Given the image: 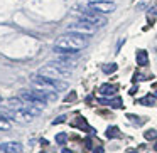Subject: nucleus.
<instances>
[{"instance_id": "39448f33", "label": "nucleus", "mask_w": 157, "mask_h": 153, "mask_svg": "<svg viewBox=\"0 0 157 153\" xmlns=\"http://www.w3.org/2000/svg\"><path fill=\"white\" fill-rule=\"evenodd\" d=\"M88 9L103 15V14H112L117 9V5L113 4V2H91V4L88 5Z\"/></svg>"}, {"instance_id": "423d86ee", "label": "nucleus", "mask_w": 157, "mask_h": 153, "mask_svg": "<svg viewBox=\"0 0 157 153\" xmlns=\"http://www.w3.org/2000/svg\"><path fill=\"white\" fill-rule=\"evenodd\" d=\"M0 150L4 153H21L22 151V145L19 141H7L0 145Z\"/></svg>"}, {"instance_id": "4be33fe9", "label": "nucleus", "mask_w": 157, "mask_h": 153, "mask_svg": "<svg viewBox=\"0 0 157 153\" xmlns=\"http://www.w3.org/2000/svg\"><path fill=\"white\" fill-rule=\"evenodd\" d=\"M103 151H105V150H103L101 146H98V148H96V150H95V151H93V153H103Z\"/></svg>"}, {"instance_id": "aec40b11", "label": "nucleus", "mask_w": 157, "mask_h": 153, "mask_svg": "<svg viewBox=\"0 0 157 153\" xmlns=\"http://www.w3.org/2000/svg\"><path fill=\"white\" fill-rule=\"evenodd\" d=\"M149 15H150V17H155V15H157V5H154V7H152V9H150V12H149Z\"/></svg>"}, {"instance_id": "9d476101", "label": "nucleus", "mask_w": 157, "mask_h": 153, "mask_svg": "<svg viewBox=\"0 0 157 153\" xmlns=\"http://www.w3.org/2000/svg\"><path fill=\"white\" fill-rule=\"evenodd\" d=\"M135 59H137V64L139 66H147L149 64V54H147V51H137V56H135Z\"/></svg>"}, {"instance_id": "dca6fc26", "label": "nucleus", "mask_w": 157, "mask_h": 153, "mask_svg": "<svg viewBox=\"0 0 157 153\" xmlns=\"http://www.w3.org/2000/svg\"><path fill=\"white\" fill-rule=\"evenodd\" d=\"M144 136H145V140H157V129H147Z\"/></svg>"}, {"instance_id": "20e7f679", "label": "nucleus", "mask_w": 157, "mask_h": 153, "mask_svg": "<svg viewBox=\"0 0 157 153\" xmlns=\"http://www.w3.org/2000/svg\"><path fill=\"white\" fill-rule=\"evenodd\" d=\"M66 31L71 32V34H79V35H93L96 32V27H93V25L79 20V22H75V24L68 25Z\"/></svg>"}, {"instance_id": "1a4fd4ad", "label": "nucleus", "mask_w": 157, "mask_h": 153, "mask_svg": "<svg viewBox=\"0 0 157 153\" xmlns=\"http://www.w3.org/2000/svg\"><path fill=\"white\" fill-rule=\"evenodd\" d=\"M98 93L101 96H113L117 93V86H113V84H101L100 86V89H98Z\"/></svg>"}, {"instance_id": "0eeeda50", "label": "nucleus", "mask_w": 157, "mask_h": 153, "mask_svg": "<svg viewBox=\"0 0 157 153\" xmlns=\"http://www.w3.org/2000/svg\"><path fill=\"white\" fill-rule=\"evenodd\" d=\"M32 119H34V116L29 115L27 111H24V109L14 111V121H17V123H31Z\"/></svg>"}, {"instance_id": "bb28decb", "label": "nucleus", "mask_w": 157, "mask_h": 153, "mask_svg": "<svg viewBox=\"0 0 157 153\" xmlns=\"http://www.w3.org/2000/svg\"><path fill=\"white\" fill-rule=\"evenodd\" d=\"M0 103H2V96H0Z\"/></svg>"}, {"instance_id": "393cba45", "label": "nucleus", "mask_w": 157, "mask_h": 153, "mask_svg": "<svg viewBox=\"0 0 157 153\" xmlns=\"http://www.w3.org/2000/svg\"><path fill=\"white\" fill-rule=\"evenodd\" d=\"M127 153H137V151H135V150H130V151H127Z\"/></svg>"}, {"instance_id": "f3484780", "label": "nucleus", "mask_w": 157, "mask_h": 153, "mask_svg": "<svg viewBox=\"0 0 157 153\" xmlns=\"http://www.w3.org/2000/svg\"><path fill=\"white\" fill-rule=\"evenodd\" d=\"M66 140H68V135H66V133H58V135H56V141H58L59 145H64Z\"/></svg>"}, {"instance_id": "9b49d317", "label": "nucleus", "mask_w": 157, "mask_h": 153, "mask_svg": "<svg viewBox=\"0 0 157 153\" xmlns=\"http://www.w3.org/2000/svg\"><path fill=\"white\" fill-rule=\"evenodd\" d=\"M100 104H106V106H112V108H122V99L120 98H115V99H105V98H101L100 99Z\"/></svg>"}, {"instance_id": "f257e3e1", "label": "nucleus", "mask_w": 157, "mask_h": 153, "mask_svg": "<svg viewBox=\"0 0 157 153\" xmlns=\"http://www.w3.org/2000/svg\"><path fill=\"white\" fill-rule=\"evenodd\" d=\"M86 46H88V39H86V35H79V34H71V32H68V34L61 35V37L56 41L54 51H56V54H59V52H69V54H75V52L85 49Z\"/></svg>"}, {"instance_id": "412c9836", "label": "nucleus", "mask_w": 157, "mask_h": 153, "mask_svg": "<svg viewBox=\"0 0 157 153\" xmlns=\"http://www.w3.org/2000/svg\"><path fill=\"white\" fill-rule=\"evenodd\" d=\"M75 99H76V94H75V93H71V94L66 98V103H71V101H75Z\"/></svg>"}, {"instance_id": "5701e85b", "label": "nucleus", "mask_w": 157, "mask_h": 153, "mask_svg": "<svg viewBox=\"0 0 157 153\" xmlns=\"http://www.w3.org/2000/svg\"><path fill=\"white\" fill-rule=\"evenodd\" d=\"M90 4H91V2H113V0H88Z\"/></svg>"}, {"instance_id": "f03ea898", "label": "nucleus", "mask_w": 157, "mask_h": 153, "mask_svg": "<svg viewBox=\"0 0 157 153\" xmlns=\"http://www.w3.org/2000/svg\"><path fill=\"white\" fill-rule=\"evenodd\" d=\"M39 76H44V78H52V79H66L71 76V71L64 67H59V66H54L52 62L42 66L39 69Z\"/></svg>"}, {"instance_id": "f8f14e48", "label": "nucleus", "mask_w": 157, "mask_h": 153, "mask_svg": "<svg viewBox=\"0 0 157 153\" xmlns=\"http://www.w3.org/2000/svg\"><path fill=\"white\" fill-rule=\"evenodd\" d=\"M139 104H144V106H154V104H155V96H154V94H147V96H144L142 99H139Z\"/></svg>"}, {"instance_id": "b1692460", "label": "nucleus", "mask_w": 157, "mask_h": 153, "mask_svg": "<svg viewBox=\"0 0 157 153\" xmlns=\"http://www.w3.org/2000/svg\"><path fill=\"white\" fill-rule=\"evenodd\" d=\"M61 153H73V151H71V150H68V148H63Z\"/></svg>"}, {"instance_id": "7ed1b4c3", "label": "nucleus", "mask_w": 157, "mask_h": 153, "mask_svg": "<svg viewBox=\"0 0 157 153\" xmlns=\"http://www.w3.org/2000/svg\"><path fill=\"white\" fill-rule=\"evenodd\" d=\"M79 19L86 24L93 25V27H103L106 24V17H103L101 14H98L95 10H83L79 14Z\"/></svg>"}, {"instance_id": "a878e982", "label": "nucleus", "mask_w": 157, "mask_h": 153, "mask_svg": "<svg viewBox=\"0 0 157 153\" xmlns=\"http://www.w3.org/2000/svg\"><path fill=\"white\" fill-rule=\"evenodd\" d=\"M154 148H155V151H157V143H155V145H154Z\"/></svg>"}, {"instance_id": "a211bd4d", "label": "nucleus", "mask_w": 157, "mask_h": 153, "mask_svg": "<svg viewBox=\"0 0 157 153\" xmlns=\"http://www.w3.org/2000/svg\"><path fill=\"white\" fill-rule=\"evenodd\" d=\"M9 126H10V125H9L7 119H2V118H0V129H7Z\"/></svg>"}, {"instance_id": "6ab92c4d", "label": "nucleus", "mask_w": 157, "mask_h": 153, "mask_svg": "<svg viewBox=\"0 0 157 153\" xmlns=\"http://www.w3.org/2000/svg\"><path fill=\"white\" fill-rule=\"evenodd\" d=\"M63 121H66V116H58V118L52 121V125H59V123H63Z\"/></svg>"}, {"instance_id": "2eb2a0df", "label": "nucleus", "mask_w": 157, "mask_h": 153, "mask_svg": "<svg viewBox=\"0 0 157 153\" xmlns=\"http://www.w3.org/2000/svg\"><path fill=\"white\" fill-rule=\"evenodd\" d=\"M73 125H75V126H81L83 129H88V131H91V129H90V126L86 125L85 118H81V116H79V119H76V121H73Z\"/></svg>"}, {"instance_id": "ddd939ff", "label": "nucleus", "mask_w": 157, "mask_h": 153, "mask_svg": "<svg viewBox=\"0 0 157 153\" xmlns=\"http://www.w3.org/2000/svg\"><path fill=\"white\" fill-rule=\"evenodd\" d=\"M106 138H118L120 136V131H118V128L117 126H110L108 129H106Z\"/></svg>"}, {"instance_id": "6e6552de", "label": "nucleus", "mask_w": 157, "mask_h": 153, "mask_svg": "<svg viewBox=\"0 0 157 153\" xmlns=\"http://www.w3.org/2000/svg\"><path fill=\"white\" fill-rule=\"evenodd\" d=\"M7 108L10 111H21V109H24V101L21 98H10L7 101Z\"/></svg>"}, {"instance_id": "4468645a", "label": "nucleus", "mask_w": 157, "mask_h": 153, "mask_svg": "<svg viewBox=\"0 0 157 153\" xmlns=\"http://www.w3.org/2000/svg\"><path fill=\"white\" fill-rule=\"evenodd\" d=\"M101 69H103V72H105V74H112V72H115L117 69H118V66H117L115 62H110V64H105Z\"/></svg>"}]
</instances>
